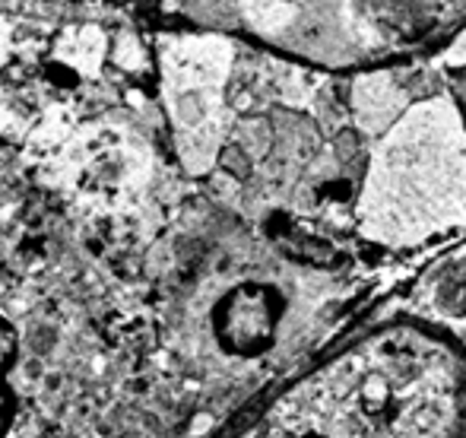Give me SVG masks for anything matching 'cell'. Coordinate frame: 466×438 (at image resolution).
Here are the masks:
<instances>
[{
	"label": "cell",
	"mask_w": 466,
	"mask_h": 438,
	"mask_svg": "<svg viewBox=\"0 0 466 438\" xmlns=\"http://www.w3.org/2000/svg\"><path fill=\"white\" fill-rule=\"evenodd\" d=\"M400 61L435 57L466 32V0H356Z\"/></svg>",
	"instance_id": "cell-6"
},
{
	"label": "cell",
	"mask_w": 466,
	"mask_h": 438,
	"mask_svg": "<svg viewBox=\"0 0 466 438\" xmlns=\"http://www.w3.org/2000/svg\"><path fill=\"white\" fill-rule=\"evenodd\" d=\"M352 299L343 267L289 251L226 210L156 318V365L172 403L194 429L197 416L238 407L337 328Z\"/></svg>",
	"instance_id": "cell-1"
},
{
	"label": "cell",
	"mask_w": 466,
	"mask_h": 438,
	"mask_svg": "<svg viewBox=\"0 0 466 438\" xmlns=\"http://www.w3.org/2000/svg\"><path fill=\"white\" fill-rule=\"evenodd\" d=\"M441 70L448 74L451 87H454L457 99H461V108H463V117H466V32L457 38L451 48H444L441 55H435Z\"/></svg>",
	"instance_id": "cell-8"
},
{
	"label": "cell",
	"mask_w": 466,
	"mask_h": 438,
	"mask_svg": "<svg viewBox=\"0 0 466 438\" xmlns=\"http://www.w3.org/2000/svg\"><path fill=\"white\" fill-rule=\"evenodd\" d=\"M216 6L222 32L235 29L241 42L305 67L350 76L400 64L356 0H216Z\"/></svg>",
	"instance_id": "cell-5"
},
{
	"label": "cell",
	"mask_w": 466,
	"mask_h": 438,
	"mask_svg": "<svg viewBox=\"0 0 466 438\" xmlns=\"http://www.w3.org/2000/svg\"><path fill=\"white\" fill-rule=\"evenodd\" d=\"M359 134L350 241L410 254L466 239V117L438 57L346 76Z\"/></svg>",
	"instance_id": "cell-3"
},
{
	"label": "cell",
	"mask_w": 466,
	"mask_h": 438,
	"mask_svg": "<svg viewBox=\"0 0 466 438\" xmlns=\"http://www.w3.org/2000/svg\"><path fill=\"white\" fill-rule=\"evenodd\" d=\"M241 38L219 29L172 32L159 38V102L178 168L209 181L232 121V80Z\"/></svg>",
	"instance_id": "cell-4"
},
{
	"label": "cell",
	"mask_w": 466,
	"mask_h": 438,
	"mask_svg": "<svg viewBox=\"0 0 466 438\" xmlns=\"http://www.w3.org/2000/svg\"><path fill=\"white\" fill-rule=\"evenodd\" d=\"M359 162L346 76L241 42L232 121L209 178L222 207L258 226L289 219L350 241Z\"/></svg>",
	"instance_id": "cell-2"
},
{
	"label": "cell",
	"mask_w": 466,
	"mask_h": 438,
	"mask_svg": "<svg viewBox=\"0 0 466 438\" xmlns=\"http://www.w3.org/2000/svg\"><path fill=\"white\" fill-rule=\"evenodd\" d=\"M23 378H25V352L23 331L16 318L0 299V438H10L23 413Z\"/></svg>",
	"instance_id": "cell-7"
}]
</instances>
